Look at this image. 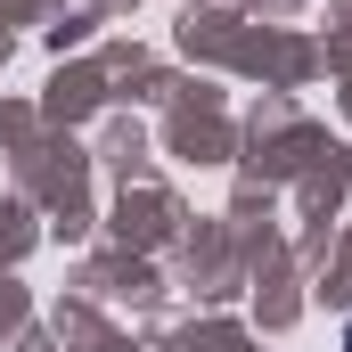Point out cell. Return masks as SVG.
I'll use <instances>...</instances> for the list:
<instances>
[{"mask_svg": "<svg viewBox=\"0 0 352 352\" xmlns=\"http://www.w3.org/2000/svg\"><path fill=\"white\" fill-rule=\"evenodd\" d=\"M344 352H352V328H344Z\"/></svg>", "mask_w": 352, "mask_h": 352, "instance_id": "1", "label": "cell"}]
</instances>
